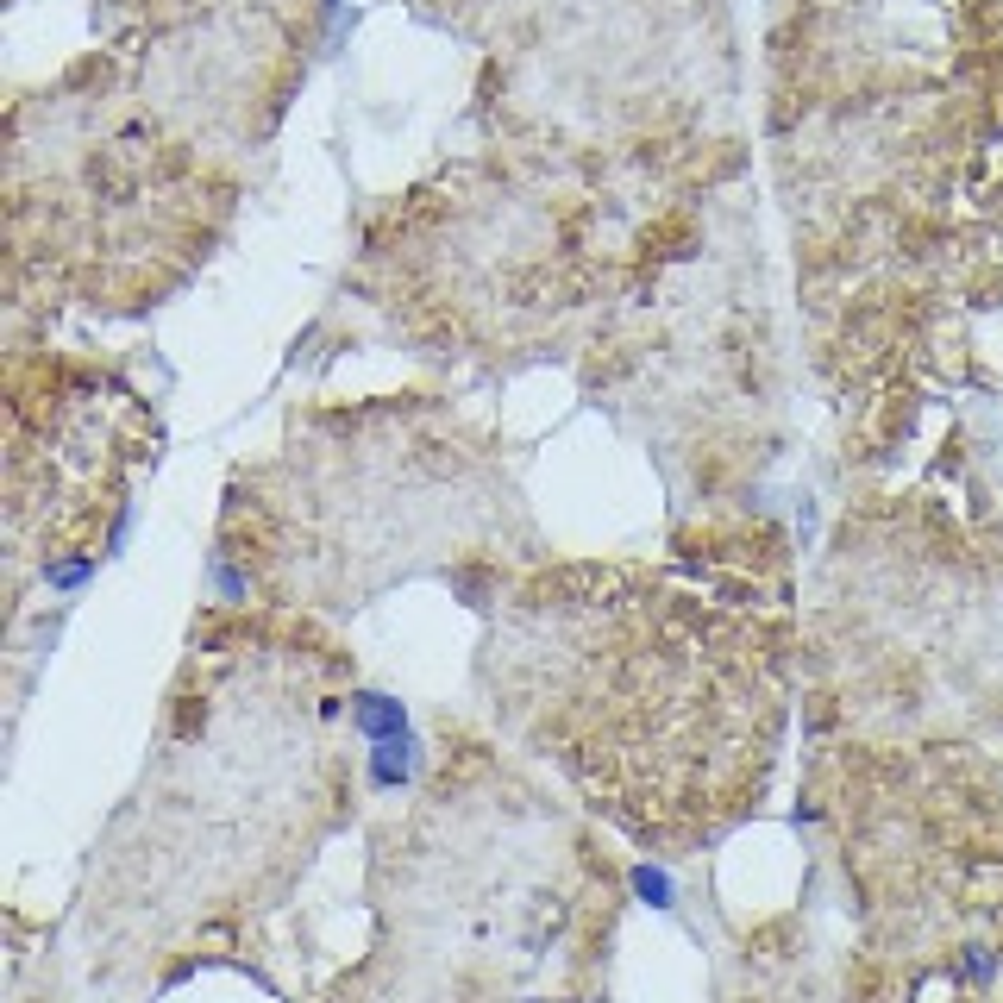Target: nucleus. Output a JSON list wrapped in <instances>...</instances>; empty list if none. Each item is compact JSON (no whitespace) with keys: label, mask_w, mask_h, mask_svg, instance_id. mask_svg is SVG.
Returning <instances> with one entry per match:
<instances>
[{"label":"nucleus","mask_w":1003,"mask_h":1003,"mask_svg":"<svg viewBox=\"0 0 1003 1003\" xmlns=\"http://www.w3.org/2000/svg\"><path fill=\"white\" fill-rule=\"evenodd\" d=\"M352 721L370 734V740H395V734H408V715H402V703H389V696H377V690H358L352 696Z\"/></svg>","instance_id":"1"},{"label":"nucleus","mask_w":1003,"mask_h":1003,"mask_svg":"<svg viewBox=\"0 0 1003 1003\" xmlns=\"http://www.w3.org/2000/svg\"><path fill=\"white\" fill-rule=\"evenodd\" d=\"M408 753H414V740H408V734L377 740V759H370V784H383V790H389V784H402V778L414 772V759H408Z\"/></svg>","instance_id":"2"},{"label":"nucleus","mask_w":1003,"mask_h":1003,"mask_svg":"<svg viewBox=\"0 0 1003 1003\" xmlns=\"http://www.w3.org/2000/svg\"><path fill=\"white\" fill-rule=\"evenodd\" d=\"M634 891H640V903H652V909H671V897H678V884H671L659 866H634Z\"/></svg>","instance_id":"3"}]
</instances>
